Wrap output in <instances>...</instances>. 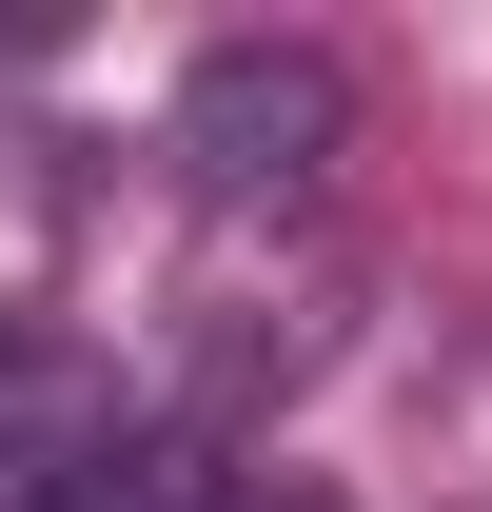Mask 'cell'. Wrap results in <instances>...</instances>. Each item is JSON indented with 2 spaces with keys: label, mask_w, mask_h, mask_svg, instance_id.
Instances as JSON below:
<instances>
[{
  "label": "cell",
  "mask_w": 492,
  "mask_h": 512,
  "mask_svg": "<svg viewBox=\"0 0 492 512\" xmlns=\"http://www.w3.org/2000/svg\"><path fill=\"white\" fill-rule=\"evenodd\" d=\"M119 375L99 355H60V335H0V512H79V473L119 453Z\"/></svg>",
  "instance_id": "6da1fadb"
},
{
  "label": "cell",
  "mask_w": 492,
  "mask_h": 512,
  "mask_svg": "<svg viewBox=\"0 0 492 512\" xmlns=\"http://www.w3.org/2000/svg\"><path fill=\"white\" fill-rule=\"evenodd\" d=\"M335 119H355V99H335V60H276V40L197 60V158H217L237 197H296L315 158H335Z\"/></svg>",
  "instance_id": "7a4b0ae2"
}]
</instances>
